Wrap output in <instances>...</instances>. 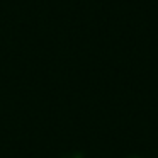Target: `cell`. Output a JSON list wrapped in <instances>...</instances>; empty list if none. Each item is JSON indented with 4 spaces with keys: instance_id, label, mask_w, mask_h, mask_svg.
Returning <instances> with one entry per match:
<instances>
[{
    "instance_id": "1",
    "label": "cell",
    "mask_w": 158,
    "mask_h": 158,
    "mask_svg": "<svg viewBox=\"0 0 158 158\" xmlns=\"http://www.w3.org/2000/svg\"><path fill=\"white\" fill-rule=\"evenodd\" d=\"M127 158H141V156H127Z\"/></svg>"
}]
</instances>
